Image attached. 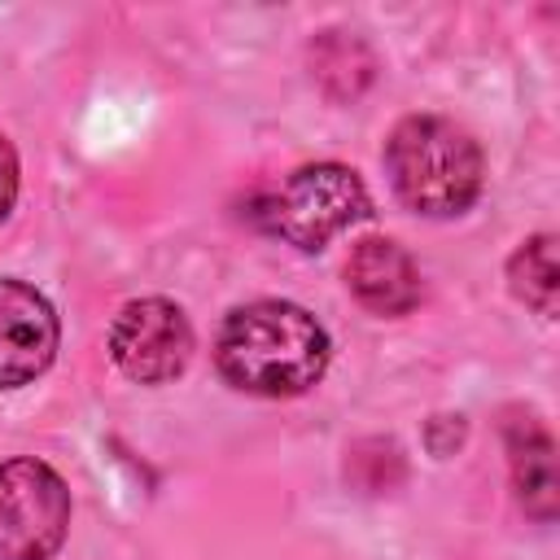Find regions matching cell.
<instances>
[{
	"label": "cell",
	"instance_id": "2",
	"mask_svg": "<svg viewBox=\"0 0 560 560\" xmlns=\"http://www.w3.org/2000/svg\"><path fill=\"white\" fill-rule=\"evenodd\" d=\"M385 175L407 210L424 219H455L481 197L486 158L459 122L407 114L385 140Z\"/></svg>",
	"mask_w": 560,
	"mask_h": 560
},
{
	"label": "cell",
	"instance_id": "1",
	"mask_svg": "<svg viewBox=\"0 0 560 560\" xmlns=\"http://www.w3.org/2000/svg\"><path fill=\"white\" fill-rule=\"evenodd\" d=\"M328 328L298 302L258 298L232 306L214 337L219 376L254 398H298L328 372Z\"/></svg>",
	"mask_w": 560,
	"mask_h": 560
},
{
	"label": "cell",
	"instance_id": "9",
	"mask_svg": "<svg viewBox=\"0 0 560 560\" xmlns=\"http://www.w3.org/2000/svg\"><path fill=\"white\" fill-rule=\"evenodd\" d=\"M508 289L534 306L538 315H556V289H560V271H556V236L538 232L529 236L512 258H508Z\"/></svg>",
	"mask_w": 560,
	"mask_h": 560
},
{
	"label": "cell",
	"instance_id": "4",
	"mask_svg": "<svg viewBox=\"0 0 560 560\" xmlns=\"http://www.w3.org/2000/svg\"><path fill=\"white\" fill-rule=\"evenodd\" d=\"M70 529V490L44 459L0 464V560H52Z\"/></svg>",
	"mask_w": 560,
	"mask_h": 560
},
{
	"label": "cell",
	"instance_id": "3",
	"mask_svg": "<svg viewBox=\"0 0 560 560\" xmlns=\"http://www.w3.org/2000/svg\"><path fill=\"white\" fill-rule=\"evenodd\" d=\"M372 214V197L354 166L306 162L258 197V228L302 254H319L337 232Z\"/></svg>",
	"mask_w": 560,
	"mask_h": 560
},
{
	"label": "cell",
	"instance_id": "10",
	"mask_svg": "<svg viewBox=\"0 0 560 560\" xmlns=\"http://www.w3.org/2000/svg\"><path fill=\"white\" fill-rule=\"evenodd\" d=\"M18 201V149L9 136H0V223H9Z\"/></svg>",
	"mask_w": 560,
	"mask_h": 560
},
{
	"label": "cell",
	"instance_id": "5",
	"mask_svg": "<svg viewBox=\"0 0 560 560\" xmlns=\"http://www.w3.org/2000/svg\"><path fill=\"white\" fill-rule=\"evenodd\" d=\"M109 359L136 385H166L192 359V324L171 298H136L109 324Z\"/></svg>",
	"mask_w": 560,
	"mask_h": 560
},
{
	"label": "cell",
	"instance_id": "8",
	"mask_svg": "<svg viewBox=\"0 0 560 560\" xmlns=\"http://www.w3.org/2000/svg\"><path fill=\"white\" fill-rule=\"evenodd\" d=\"M508 459H512V481L516 499L534 521H551L560 503V481H556V442L538 416H512L508 429Z\"/></svg>",
	"mask_w": 560,
	"mask_h": 560
},
{
	"label": "cell",
	"instance_id": "7",
	"mask_svg": "<svg viewBox=\"0 0 560 560\" xmlns=\"http://www.w3.org/2000/svg\"><path fill=\"white\" fill-rule=\"evenodd\" d=\"M346 284L372 315H411L420 306V271L411 254L389 236H363L346 258Z\"/></svg>",
	"mask_w": 560,
	"mask_h": 560
},
{
	"label": "cell",
	"instance_id": "6",
	"mask_svg": "<svg viewBox=\"0 0 560 560\" xmlns=\"http://www.w3.org/2000/svg\"><path fill=\"white\" fill-rule=\"evenodd\" d=\"M61 324L52 302L13 276H0V389H22L57 359Z\"/></svg>",
	"mask_w": 560,
	"mask_h": 560
}]
</instances>
